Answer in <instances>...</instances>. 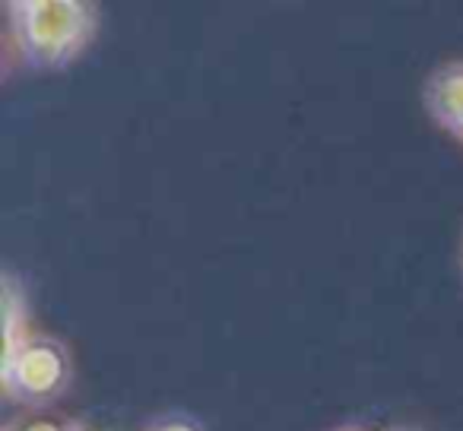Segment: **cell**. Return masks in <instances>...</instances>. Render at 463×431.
Wrapping results in <instances>:
<instances>
[{"mask_svg": "<svg viewBox=\"0 0 463 431\" xmlns=\"http://www.w3.org/2000/svg\"><path fill=\"white\" fill-rule=\"evenodd\" d=\"M26 431H64V428H58V425H48V422H39V425H29Z\"/></svg>", "mask_w": 463, "mask_h": 431, "instance_id": "5b68a950", "label": "cell"}, {"mask_svg": "<svg viewBox=\"0 0 463 431\" xmlns=\"http://www.w3.org/2000/svg\"><path fill=\"white\" fill-rule=\"evenodd\" d=\"M425 111L441 124L444 130L457 134L463 124V61H450L431 70L425 80Z\"/></svg>", "mask_w": 463, "mask_h": 431, "instance_id": "3957f363", "label": "cell"}, {"mask_svg": "<svg viewBox=\"0 0 463 431\" xmlns=\"http://www.w3.org/2000/svg\"><path fill=\"white\" fill-rule=\"evenodd\" d=\"M71 374V361L61 342L54 340H23L20 349L4 355L0 361V380H4V393L10 399H52L61 393Z\"/></svg>", "mask_w": 463, "mask_h": 431, "instance_id": "7a4b0ae2", "label": "cell"}, {"mask_svg": "<svg viewBox=\"0 0 463 431\" xmlns=\"http://www.w3.org/2000/svg\"><path fill=\"white\" fill-rule=\"evenodd\" d=\"M393 431H406V428H393Z\"/></svg>", "mask_w": 463, "mask_h": 431, "instance_id": "52a82bcc", "label": "cell"}, {"mask_svg": "<svg viewBox=\"0 0 463 431\" xmlns=\"http://www.w3.org/2000/svg\"><path fill=\"white\" fill-rule=\"evenodd\" d=\"M16 45L35 70H64L96 33V10L80 0L7 4Z\"/></svg>", "mask_w": 463, "mask_h": 431, "instance_id": "6da1fadb", "label": "cell"}, {"mask_svg": "<svg viewBox=\"0 0 463 431\" xmlns=\"http://www.w3.org/2000/svg\"><path fill=\"white\" fill-rule=\"evenodd\" d=\"M159 431H194V428L187 422H175V425H162Z\"/></svg>", "mask_w": 463, "mask_h": 431, "instance_id": "277c9868", "label": "cell"}, {"mask_svg": "<svg viewBox=\"0 0 463 431\" xmlns=\"http://www.w3.org/2000/svg\"><path fill=\"white\" fill-rule=\"evenodd\" d=\"M454 136H457V140H460V143H463V124H460V130H457V134H454Z\"/></svg>", "mask_w": 463, "mask_h": 431, "instance_id": "8992f818", "label": "cell"}]
</instances>
